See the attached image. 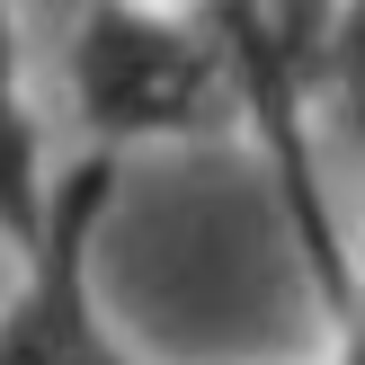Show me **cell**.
<instances>
[{"label": "cell", "instance_id": "277c9868", "mask_svg": "<svg viewBox=\"0 0 365 365\" xmlns=\"http://www.w3.org/2000/svg\"><path fill=\"white\" fill-rule=\"evenodd\" d=\"M53 187V143L36 107V45H27V0H0V232L27 250L36 214Z\"/></svg>", "mask_w": 365, "mask_h": 365}, {"label": "cell", "instance_id": "8992f818", "mask_svg": "<svg viewBox=\"0 0 365 365\" xmlns=\"http://www.w3.org/2000/svg\"><path fill=\"white\" fill-rule=\"evenodd\" d=\"M356 277H365V267H356Z\"/></svg>", "mask_w": 365, "mask_h": 365}, {"label": "cell", "instance_id": "3957f363", "mask_svg": "<svg viewBox=\"0 0 365 365\" xmlns=\"http://www.w3.org/2000/svg\"><path fill=\"white\" fill-rule=\"evenodd\" d=\"M303 125H312L321 178L365 196V0H330L312 27V63H303Z\"/></svg>", "mask_w": 365, "mask_h": 365}, {"label": "cell", "instance_id": "5b68a950", "mask_svg": "<svg viewBox=\"0 0 365 365\" xmlns=\"http://www.w3.org/2000/svg\"><path fill=\"white\" fill-rule=\"evenodd\" d=\"M9 267H18V241H9V232H0V285H9Z\"/></svg>", "mask_w": 365, "mask_h": 365}, {"label": "cell", "instance_id": "6da1fadb", "mask_svg": "<svg viewBox=\"0 0 365 365\" xmlns=\"http://www.w3.org/2000/svg\"><path fill=\"white\" fill-rule=\"evenodd\" d=\"M53 81L81 125V152L205 143L232 125V63L187 0H63Z\"/></svg>", "mask_w": 365, "mask_h": 365}, {"label": "cell", "instance_id": "7a4b0ae2", "mask_svg": "<svg viewBox=\"0 0 365 365\" xmlns=\"http://www.w3.org/2000/svg\"><path fill=\"white\" fill-rule=\"evenodd\" d=\"M125 160L71 143L53 160L45 214L0 285V365H143V348L116 330L98 294V232L116 214Z\"/></svg>", "mask_w": 365, "mask_h": 365}]
</instances>
